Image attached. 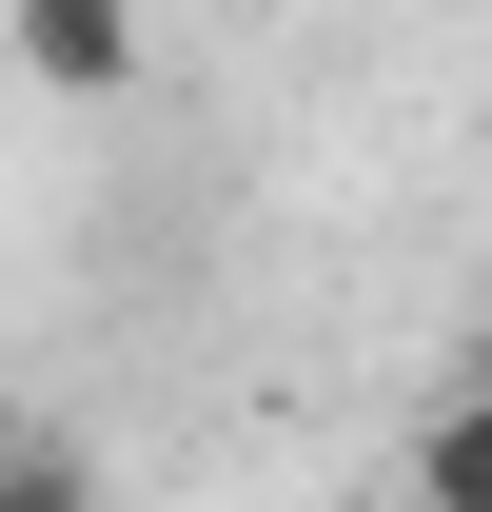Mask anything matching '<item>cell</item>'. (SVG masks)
Listing matches in <instances>:
<instances>
[{"label":"cell","mask_w":492,"mask_h":512,"mask_svg":"<svg viewBox=\"0 0 492 512\" xmlns=\"http://www.w3.org/2000/svg\"><path fill=\"white\" fill-rule=\"evenodd\" d=\"M20 79L119 99V79H138V0H20Z\"/></svg>","instance_id":"1"},{"label":"cell","mask_w":492,"mask_h":512,"mask_svg":"<svg viewBox=\"0 0 492 512\" xmlns=\"http://www.w3.org/2000/svg\"><path fill=\"white\" fill-rule=\"evenodd\" d=\"M394 473H414L433 512H492V375L453 394V414H414V453H394Z\"/></svg>","instance_id":"2"}]
</instances>
